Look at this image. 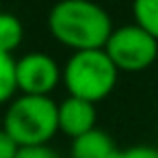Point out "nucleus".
Segmentation results:
<instances>
[{"instance_id": "nucleus-1", "label": "nucleus", "mask_w": 158, "mask_h": 158, "mask_svg": "<svg viewBox=\"0 0 158 158\" xmlns=\"http://www.w3.org/2000/svg\"><path fill=\"white\" fill-rule=\"evenodd\" d=\"M50 35L72 48L82 50H104L113 28L110 15L91 0H59L48 13Z\"/></svg>"}, {"instance_id": "nucleus-8", "label": "nucleus", "mask_w": 158, "mask_h": 158, "mask_svg": "<svg viewBox=\"0 0 158 158\" xmlns=\"http://www.w3.org/2000/svg\"><path fill=\"white\" fill-rule=\"evenodd\" d=\"M24 39V28L22 22L13 15L2 11L0 13V52H7L11 54Z\"/></svg>"}, {"instance_id": "nucleus-5", "label": "nucleus", "mask_w": 158, "mask_h": 158, "mask_svg": "<svg viewBox=\"0 0 158 158\" xmlns=\"http://www.w3.org/2000/svg\"><path fill=\"white\" fill-rule=\"evenodd\" d=\"M63 80V69L46 52H28L15 61V82L22 95H50Z\"/></svg>"}, {"instance_id": "nucleus-3", "label": "nucleus", "mask_w": 158, "mask_h": 158, "mask_svg": "<svg viewBox=\"0 0 158 158\" xmlns=\"http://www.w3.org/2000/svg\"><path fill=\"white\" fill-rule=\"evenodd\" d=\"M117 74L119 69L104 50H82L67 59L63 67V85L72 98L95 104L113 93Z\"/></svg>"}, {"instance_id": "nucleus-6", "label": "nucleus", "mask_w": 158, "mask_h": 158, "mask_svg": "<svg viewBox=\"0 0 158 158\" xmlns=\"http://www.w3.org/2000/svg\"><path fill=\"white\" fill-rule=\"evenodd\" d=\"M95 128V104L80 98H67L59 104V130L67 136L78 139Z\"/></svg>"}, {"instance_id": "nucleus-9", "label": "nucleus", "mask_w": 158, "mask_h": 158, "mask_svg": "<svg viewBox=\"0 0 158 158\" xmlns=\"http://www.w3.org/2000/svg\"><path fill=\"white\" fill-rule=\"evenodd\" d=\"M132 15H134V24L158 41V0H134Z\"/></svg>"}, {"instance_id": "nucleus-4", "label": "nucleus", "mask_w": 158, "mask_h": 158, "mask_svg": "<svg viewBox=\"0 0 158 158\" xmlns=\"http://www.w3.org/2000/svg\"><path fill=\"white\" fill-rule=\"evenodd\" d=\"M104 52L119 72H143L158 56V41L136 24L115 28L104 46Z\"/></svg>"}, {"instance_id": "nucleus-12", "label": "nucleus", "mask_w": 158, "mask_h": 158, "mask_svg": "<svg viewBox=\"0 0 158 158\" xmlns=\"http://www.w3.org/2000/svg\"><path fill=\"white\" fill-rule=\"evenodd\" d=\"M15 158H63V156L48 145H39V147H20Z\"/></svg>"}, {"instance_id": "nucleus-11", "label": "nucleus", "mask_w": 158, "mask_h": 158, "mask_svg": "<svg viewBox=\"0 0 158 158\" xmlns=\"http://www.w3.org/2000/svg\"><path fill=\"white\" fill-rule=\"evenodd\" d=\"M117 158H158V147H154V145H132V147L119 149Z\"/></svg>"}, {"instance_id": "nucleus-10", "label": "nucleus", "mask_w": 158, "mask_h": 158, "mask_svg": "<svg viewBox=\"0 0 158 158\" xmlns=\"http://www.w3.org/2000/svg\"><path fill=\"white\" fill-rule=\"evenodd\" d=\"M15 91V59L7 52H0V104L13 100Z\"/></svg>"}, {"instance_id": "nucleus-13", "label": "nucleus", "mask_w": 158, "mask_h": 158, "mask_svg": "<svg viewBox=\"0 0 158 158\" xmlns=\"http://www.w3.org/2000/svg\"><path fill=\"white\" fill-rule=\"evenodd\" d=\"M20 152V145L0 128V158H15Z\"/></svg>"}, {"instance_id": "nucleus-2", "label": "nucleus", "mask_w": 158, "mask_h": 158, "mask_svg": "<svg viewBox=\"0 0 158 158\" xmlns=\"http://www.w3.org/2000/svg\"><path fill=\"white\" fill-rule=\"evenodd\" d=\"M2 130L20 147L48 145L59 132V104L50 95H20L5 113Z\"/></svg>"}, {"instance_id": "nucleus-7", "label": "nucleus", "mask_w": 158, "mask_h": 158, "mask_svg": "<svg viewBox=\"0 0 158 158\" xmlns=\"http://www.w3.org/2000/svg\"><path fill=\"white\" fill-rule=\"evenodd\" d=\"M69 156L72 158H117L119 147L115 145V141L108 132L93 128L91 132L72 141Z\"/></svg>"}]
</instances>
